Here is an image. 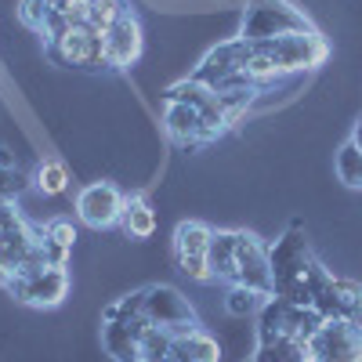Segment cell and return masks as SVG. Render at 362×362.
Wrapping results in <instances>:
<instances>
[{
	"instance_id": "7",
	"label": "cell",
	"mask_w": 362,
	"mask_h": 362,
	"mask_svg": "<svg viewBox=\"0 0 362 362\" xmlns=\"http://www.w3.org/2000/svg\"><path fill=\"white\" fill-rule=\"evenodd\" d=\"M47 58H54L58 66H80V69H105V40L95 25H76L69 33L47 44Z\"/></svg>"
},
{
	"instance_id": "23",
	"label": "cell",
	"mask_w": 362,
	"mask_h": 362,
	"mask_svg": "<svg viewBox=\"0 0 362 362\" xmlns=\"http://www.w3.org/2000/svg\"><path fill=\"white\" fill-rule=\"evenodd\" d=\"M40 235L51 239V243H58V247H66V250H73V243H76V228H73L69 218H51V221L40 228Z\"/></svg>"
},
{
	"instance_id": "1",
	"label": "cell",
	"mask_w": 362,
	"mask_h": 362,
	"mask_svg": "<svg viewBox=\"0 0 362 362\" xmlns=\"http://www.w3.org/2000/svg\"><path fill=\"white\" fill-rule=\"evenodd\" d=\"M261 54L272 58L276 73L286 80V76H297V73H312L319 69L326 58H329V44L322 33L315 29H305V33H286V37H272V40H250Z\"/></svg>"
},
{
	"instance_id": "28",
	"label": "cell",
	"mask_w": 362,
	"mask_h": 362,
	"mask_svg": "<svg viewBox=\"0 0 362 362\" xmlns=\"http://www.w3.org/2000/svg\"><path fill=\"white\" fill-rule=\"evenodd\" d=\"M348 141H355V145L362 148V116L355 119V131H351V138H348Z\"/></svg>"
},
{
	"instance_id": "3",
	"label": "cell",
	"mask_w": 362,
	"mask_h": 362,
	"mask_svg": "<svg viewBox=\"0 0 362 362\" xmlns=\"http://www.w3.org/2000/svg\"><path fill=\"white\" fill-rule=\"evenodd\" d=\"M4 290L22 300V305H33V308H58L62 300L69 297V286H73V276L66 264H47L40 268L37 276H8L0 279Z\"/></svg>"
},
{
	"instance_id": "6",
	"label": "cell",
	"mask_w": 362,
	"mask_h": 362,
	"mask_svg": "<svg viewBox=\"0 0 362 362\" xmlns=\"http://www.w3.org/2000/svg\"><path fill=\"white\" fill-rule=\"evenodd\" d=\"M124 203H127V196L112 181H90V185H83L76 192V218L95 232L116 228L119 218H124Z\"/></svg>"
},
{
	"instance_id": "8",
	"label": "cell",
	"mask_w": 362,
	"mask_h": 362,
	"mask_svg": "<svg viewBox=\"0 0 362 362\" xmlns=\"http://www.w3.org/2000/svg\"><path fill=\"white\" fill-rule=\"evenodd\" d=\"M305 348L308 362H362V337L344 319H326Z\"/></svg>"
},
{
	"instance_id": "14",
	"label": "cell",
	"mask_w": 362,
	"mask_h": 362,
	"mask_svg": "<svg viewBox=\"0 0 362 362\" xmlns=\"http://www.w3.org/2000/svg\"><path fill=\"white\" fill-rule=\"evenodd\" d=\"M141 319H134V322H102V348L116 362H134L138 358V326H141Z\"/></svg>"
},
{
	"instance_id": "12",
	"label": "cell",
	"mask_w": 362,
	"mask_h": 362,
	"mask_svg": "<svg viewBox=\"0 0 362 362\" xmlns=\"http://www.w3.org/2000/svg\"><path fill=\"white\" fill-rule=\"evenodd\" d=\"M163 131L177 145H203L206 141L199 112L189 109V105H181V102H167V109H163Z\"/></svg>"
},
{
	"instance_id": "24",
	"label": "cell",
	"mask_w": 362,
	"mask_h": 362,
	"mask_svg": "<svg viewBox=\"0 0 362 362\" xmlns=\"http://www.w3.org/2000/svg\"><path fill=\"white\" fill-rule=\"evenodd\" d=\"M22 225H29V221L22 218V210H18L11 199H0V235L15 232V228H22Z\"/></svg>"
},
{
	"instance_id": "21",
	"label": "cell",
	"mask_w": 362,
	"mask_h": 362,
	"mask_svg": "<svg viewBox=\"0 0 362 362\" xmlns=\"http://www.w3.org/2000/svg\"><path fill=\"white\" fill-rule=\"evenodd\" d=\"M124 11H127L124 0H87V25H95L98 33H105Z\"/></svg>"
},
{
	"instance_id": "11",
	"label": "cell",
	"mask_w": 362,
	"mask_h": 362,
	"mask_svg": "<svg viewBox=\"0 0 362 362\" xmlns=\"http://www.w3.org/2000/svg\"><path fill=\"white\" fill-rule=\"evenodd\" d=\"M102 40H105V62H109V69H131L138 58H141V51H145L141 22L131 11L119 15L102 33Z\"/></svg>"
},
{
	"instance_id": "17",
	"label": "cell",
	"mask_w": 362,
	"mask_h": 362,
	"mask_svg": "<svg viewBox=\"0 0 362 362\" xmlns=\"http://www.w3.org/2000/svg\"><path fill=\"white\" fill-rule=\"evenodd\" d=\"M174 341L192 355V362H221V344H218V337H214V334H206L203 326H196L192 334L174 337Z\"/></svg>"
},
{
	"instance_id": "25",
	"label": "cell",
	"mask_w": 362,
	"mask_h": 362,
	"mask_svg": "<svg viewBox=\"0 0 362 362\" xmlns=\"http://www.w3.org/2000/svg\"><path fill=\"white\" fill-rule=\"evenodd\" d=\"M344 322H348V326L355 329V334L362 337V300H358V305H351V308H348V315H344Z\"/></svg>"
},
{
	"instance_id": "4",
	"label": "cell",
	"mask_w": 362,
	"mask_h": 362,
	"mask_svg": "<svg viewBox=\"0 0 362 362\" xmlns=\"http://www.w3.org/2000/svg\"><path fill=\"white\" fill-rule=\"evenodd\" d=\"M145 319L163 326L170 337H185V334H192V329L199 326L192 300L181 293V290L160 286V283L156 286H145Z\"/></svg>"
},
{
	"instance_id": "13",
	"label": "cell",
	"mask_w": 362,
	"mask_h": 362,
	"mask_svg": "<svg viewBox=\"0 0 362 362\" xmlns=\"http://www.w3.org/2000/svg\"><path fill=\"white\" fill-rule=\"evenodd\" d=\"M235 247H239V232L232 228H214L210 232V250H206V261H210V272H214V283H228L235 279Z\"/></svg>"
},
{
	"instance_id": "20",
	"label": "cell",
	"mask_w": 362,
	"mask_h": 362,
	"mask_svg": "<svg viewBox=\"0 0 362 362\" xmlns=\"http://www.w3.org/2000/svg\"><path fill=\"white\" fill-rule=\"evenodd\" d=\"M145 315V290H134L127 297H116L112 305H105L102 322H134Z\"/></svg>"
},
{
	"instance_id": "18",
	"label": "cell",
	"mask_w": 362,
	"mask_h": 362,
	"mask_svg": "<svg viewBox=\"0 0 362 362\" xmlns=\"http://www.w3.org/2000/svg\"><path fill=\"white\" fill-rule=\"evenodd\" d=\"M334 170L348 189H362V148L355 141H344L334 156Z\"/></svg>"
},
{
	"instance_id": "19",
	"label": "cell",
	"mask_w": 362,
	"mask_h": 362,
	"mask_svg": "<svg viewBox=\"0 0 362 362\" xmlns=\"http://www.w3.org/2000/svg\"><path fill=\"white\" fill-rule=\"evenodd\" d=\"M264 293H257V290H247V286H228V293H225V312L232 315V319H247V315H257L261 312V305H264Z\"/></svg>"
},
{
	"instance_id": "22",
	"label": "cell",
	"mask_w": 362,
	"mask_h": 362,
	"mask_svg": "<svg viewBox=\"0 0 362 362\" xmlns=\"http://www.w3.org/2000/svg\"><path fill=\"white\" fill-rule=\"evenodd\" d=\"M51 15L47 0H18V22L25 29H33V33H40L44 29V18Z\"/></svg>"
},
{
	"instance_id": "10",
	"label": "cell",
	"mask_w": 362,
	"mask_h": 362,
	"mask_svg": "<svg viewBox=\"0 0 362 362\" xmlns=\"http://www.w3.org/2000/svg\"><path fill=\"white\" fill-rule=\"evenodd\" d=\"M235 286L257 290L272 297V264H268V247L254 232H239V247H235Z\"/></svg>"
},
{
	"instance_id": "5",
	"label": "cell",
	"mask_w": 362,
	"mask_h": 362,
	"mask_svg": "<svg viewBox=\"0 0 362 362\" xmlns=\"http://www.w3.org/2000/svg\"><path fill=\"white\" fill-rule=\"evenodd\" d=\"M210 225L203 221H181L174 228V264L181 276H189L192 283H214V272H210L206 250H210Z\"/></svg>"
},
{
	"instance_id": "26",
	"label": "cell",
	"mask_w": 362,
	"mask_h": 362,
	"mask_svg": "<svg viewBox=\"0 0 362 362\" xmlns=\"http://www.w3.org/2000/svg\"><path fill=\"white\" fill-rule=\"evenodd\" d=\"M163 362H192V355H189L185 348H181V344L174 341V344H170V355H167Z\"/></svg>"
},
{
	"instance_id": "15",
	"label": "cell",
	"mask_w": 362,
	"mask_h": 362,
	"mask_svg": "<svg viewBox=\"0 0 362 362\" xmlns=\"http://www.w3.org/2000/svg\"><path fill=\"white\" fill-rule=\"evenodd\" d=\"M119 228H124L131 239H148L156 232V210H153V203H148L145 196H127Z\"/></svg>"
},
{
	"instance_id": "16",
	"label": "cell",
	"mask_w": 362,
	"mask_h": 362,
	"mask_svg": "<svg viewBox=\"0 0 362 362\" xmlns=\"http://www.w3.org/2000/svg\"><path fill=\"white\" fill-rule=\"evenodd\" d=\"M33 185H37V192H44V196H62L66 189H69V167L62 163V160H40V167H37V174H33Z\"/></svg>"
},
{
	"instance_id": "9",
	"label": "cell",
	"mask_w": 362,
	"mask_h": 362,
	"mask_svg": "<svg viewBox=\"0 0 362 362\" xmlns=\"http://www.w3.org/2000/svg\"><path fill=\"white\" fill-rule=\"evenodd\" d=\"M247 58H250V40L232 37V40H221L218 47H210L189 76L214 90V87H218L221 80H228L232 73H247Z\"/></svg>"
},
{
	"instance_id": "2",
	"label": "cell",
	"mask_w": 362,
	"mask_h": 362,
	"mask_svg": "<svg viewBox=\"0 0 362 362\" xmlns=\"http://www.w3.org/2000/svg\"><path fill=\"white\" fill-rule=\"evenodd\" d=\"M305 29H312L308 15L300 8H293L290 0H247L239 37L243 40H272V37H286V33H305Z\"/></svg>"
},
{
	"instance_id": "27",
	"label": "cell",
	"mask_w": 362,
	"mask_h": 362,
	"mask_svg": "<svg viewBox=\"0 0 362 362\" xmlns=\"http://www.w3.org/2000/svg\"><path fill=\"white\" fill-rule=\"evenodd\" d=\"M0 170H15V156H11V148L0 145Z\"/></svg>"
}]
</instances>
